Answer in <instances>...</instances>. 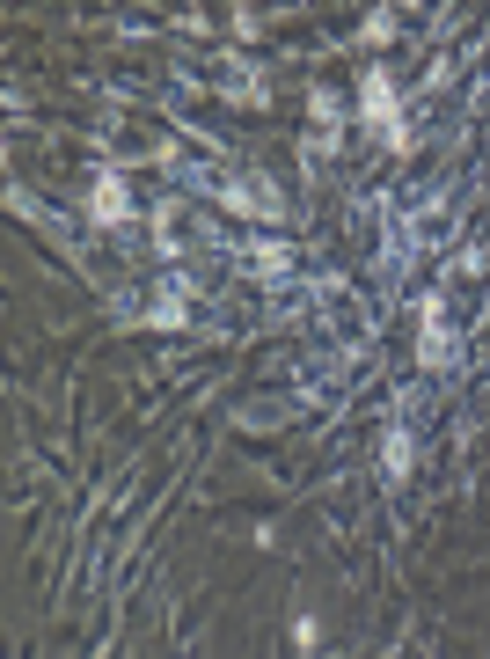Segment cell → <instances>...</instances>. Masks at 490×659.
Wrapping results in <instances>:
<instances>
[{"label":"cell","mask_w":490,"mask_h":659,"mask_svg":"<svg viewBox=\"0 0 490 659\" xmlns=\"http://www.w3.org/2000/svg\"><path fill=\"white\" fill-rule=\"evenodd\" d=\"M96 212H103V220H125V198H117V176H103V183H96Z\"/></svg>","instance_id":"obj_1"},{"label":"cell","mask_w":490,"mask_h":659,"mask_svg":"<svg viewBox=\"0 0 490 659\" xmlns=\"http://www.w3.org/2000/svg\"><path fill=\"white\" fill-rule=\"evenodd\" d=\"M366 110H373V118H388V110H395V88H388V81H381V74H373V81H366Z\"/></svg>","instance_id":"obj_2"}]
</instances>
